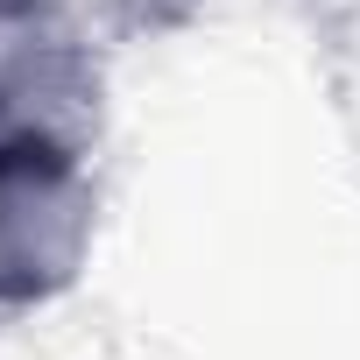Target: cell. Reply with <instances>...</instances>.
<instances>
[{
  "instance_id": "cell-1",
  "label": "cell",
  "mask_w": 360,
  "mask_h": 360,
  "mask_svg": "<svg viewBox=\"0 0 360 360\" xmlns=\"http://www.w3.org/2000/svg\"><path fill=\"white\" fill-rule=\"evenodd\" d=\"M85 233V191L57 148L8 141L0 148V290H43L71 269Z\"/></svg>"
}]
</instances>
